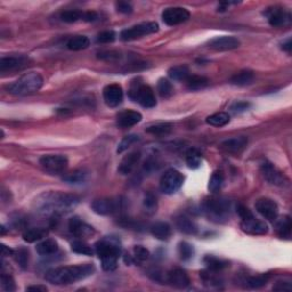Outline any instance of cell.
I'll return each instance as SVG.
<instances>
[{
  "label": "cell",
  "mask_w": 292,
  "mask_h": 292,
  "mask_svg": "<svg viewBox=\"0 0 292 292\" xmlns=\"http://www.w3.org/2000/svg\"><path fill=\"white\" fill-rule=\"evenodd\" d=\"M44 85V79L39 73L29 72L25 74L21 75L19 79L10 83L7 87L9 94L16 96H26L32 95L39 92Z\"/></svg>",
  "instance_id": "obj_4"
},
{
  "label": "cell",
  "mask_w": 292,
  "mask_h": 292,
  "mask_svg": "<svg viewBox=\"0 0 292 292\" xmlns=\"http://www.w3.org/2000/svg\"><path fill=\"white\" fill-rule=\"evenodd\" d=\"M69 231L79 239L89 238L95 234V229L90 225L86 224L85 221H82L79 217H73L69 220Z\"/></svg>",
  "instance_id": "obj_18"
},
{
  "label": "cell",
  "mask_w": 292,
  "mask_h": 292,
  "mask_svg": "<svg viewBox=\"0 0 292 292\" xmlns=\"http://www.w3.org/2000/svg\"><path fill=\"white\" fill-rule=\"evenodd\" d=\"M116 8L118 12L122 13V14H130L131 12H133V6H131L129 2H126V1L117 2Z\"/></svg>",
  "instance_id": "obj_52"
},
{
  "label": "cell",
  "mask_w": 292,
  "mask_h": 292,
  "mask_svg": "<svg viewBox=\"0 0 292 292\" xmlns=\"http://www.w3.org/2000/svg\"><path fill=\"white\" fill-rule=\"evenodd\" d=\"M98 57L100 60L104 61H109V62H113V61H118L120 58V54L116 53V51H105V53H99Z\"/></svg>",
  "instance_id": "obj_51"
},
{
  "label": "cell",
  "mask_w": 292,
  "mask_h": 292,
  "mask_svg": "<svg viewBox=\"0 0 292 292\" xmlns=\"http://www.w3.org/2000/svg\"><path fill=\"white\" fill-rule=\"evenodd\" d=\"M13 257H14V259H15V262L21 266V268L25 269L27 265H29L30 253L25 248H19V249L14 250Z\"/></svg>",
  "instance_id": "obj_38"
},
{
  "label": "cell",
  "mask_w": 292,
  "mask_h": 292,
  "mask_svg": "<svg viewBox=\"0 0 292 292\" xmlns=\"http://www.w3.org/2000/svg\"><path fill=\"white\" fill-rule=\"evenodd\" d=\"M236 211H238L239 216L241 217V219H246L253 216L251 210H250L249 208H246L245 206H243V204H240V206L236 207Z\"/></svg>",
  "instance_id": "obj_53"
},
{
  "label": "cell",
  "mask_w": 292,
  "mask_h": 292,
  "mask_svg": "<svg viewBox=\"0 0 292 292\" xmlns=\"http://www.w3.org/2000/svg\"><path fill=\"white\" fill-rule=\"evenodd\" d=\"M39 163L45 171L50 175H61L67 170L69 160L61 154H48L41 156Z\"/></svg>",
  "instance_id": "obj_9"
},
{
  "label": "cell",
  "mask_w": 292,
  "mask_h": 292,
  "mask_svg": "<svg viewBox=\"0 0 292 292\" xmlns=\"http://www.w3.org/2000/svg\"><path fill=\"white\" fill-rule=\"evenodd\" d=\"M103 97L106 105L110 107L119 106L123 100V90L118 83L107 85L103 90Z\"/></svg>",
  "instance_id": "obj_14"
},
{
  "label": "cell",
  "mask_w": 292,
  "mask_h": 292,
  "mask_svg": "<svg viewBox=\"0 0 292 292\" xmlns=\"http://www.w3.org/2000/svg\"><path fill=\"white\" fill-rule=\"evenodd\" d=\"M158 92L162 98H170L173 95L172 83L167 79H160L158 82Z\"/></svg>",
  "instance_id": "obj_41"
},
{
  "label": "cell",
  "mask_w": 292,
  "mask_h": 292,
  "mask_svg": "<svg viewBox=\"0 0 292 292\" xmlns=\"http://www.w3.org/2000/svg\"><path fill=\"white\" fill-rule=\"evenodd\" d=\"M94 272H95V267L92 264L63 266L48 270L45 279L56 286H67V284H72L87 279L93 275Z\"/></svg>",
  "instance_id": "obj_2"
},
{
  "label": "cell",
  "mask_w": 292,
  "mask_h": 292,
  "mask_svg": "<svg viewBox=\"0 0 292 292\" xmlns=\"http://www.w3.org/2000/svg\"><path fill=\"white\" fill-rule=\"evenodd\" d=\"M282 49L286 50L287 53H291V49H292V44H291V39L289 38L287 41H284L282 44Z\"/></svg>",
  "instance_id": "obj_58"
},
{
  "label": "cell",
  "mask_w": 292,
  "mask_h": 292,
  "mask_svg": "<svg viewBox=\"0 0 292 292\" xmlns=\"http://www.w3.org/2000/svg\"><path fill=\"white\" fill-rule=\"evenodd\" d=\"M92 209L94 213L102 215V216H106V215H112L118 211L120 207V202L117 200L109 199V197H104V199H97L93 201Z\"/></svg>",
  "instance_id": "obj_16"
},
{
  "label": "cell",
  "mask_w": 292,
  "mask_h": 292,
  "mask_svg": "<svg viewBox=\"0 0 292 292\" xmlns=\"http://www.w3.org/2000/svg\"><path fill=\"white\" fill-rule=\"evenodd\" d=\"M13 255H14V250L13 249H9L7 245L1 244V256H2V258H5V257L13 256Z\"/></svg>",
  "instance_id": "obj_56"
},
{
  "label": "cell",
  "mask_w": 292,
  "mask_h": 292,
  "mask_svg": "<svg viewBox=\"0 0 292 292\" xmlns=\"http://www.w3.org/2000/svg\"><path fill=\"white\" fill-rule=\"evenodd\" d=\"M167 281L177 289H185L190 286L191 281L185 270L182 268H173L167 274Z\"/></svg>",
  "instance_id": "obj_20"
},
{
  "label": "cell",
  "mask_w": 292,
  "mask_h": 292,
  "mask_svg": "<svg viewBox=\"0 0 292 292\" xmlns=\"http://www.w3.org/2000/svg\"><path fill=\"white\" fill-rule=\"evenodd\" d=\"M141 152L140 151H135L131 152L129 154L124 156V158L121 160L119 167H118V171H119L120 175H129L131 171L136 168V166L138 165L141 160Z\"/></svg>",
  "instance_id": "obj_21"
},
{
  "label": "cell",
  "mask_w": 292,
  "mask_h": 292,
  "mask_svg": "<svg viewBox=\"0 0 292 292\" xmlns=\"http://www.w3.org/2000/svg\"><path fill=\"white\" fill-rule=\"evenodd\" d=\"M291 218L289 216H283L276 222V233L281 239L289 240L291 238Z\"/></svg>",
  "instance_id": "obj_30"
},
{
  "label": "cell",
  "mask_w": 292,
  "mask_h": 292,
  "mask_svg": "<svg viewBox=\"0 0 292 292\" xmlns=\"http://www.w3.org/2000/svg\"><path fill=\"white\" fill-rule=\"evenodd\" d=\"M95 251L102 260V267L106 272H112L118 266L121 248L119 240L113 236H107L99 240L95 244Z\"/></svg>",
  "instance_id": "obj_3"
},
{
  "label": "cell",
  "mask_w": 292,
  "mask_h": 292,
  "mask_svg": "<svg viewBox=\"0 0 292 292\" xmlns=\"http://www.w3.org/2000/svg\"><path fill=\"white\" fill-rule=\"evenodd\" d=\"M37 252L40 256H51L58 251V243L53 239H46L38 243L36 246Z\"/></svg>",
  "instance_id": "obj_27"
},
{
  "label": "cell",
  "mask_w": 292,
  "mask_h": 292,
  "mask_svg": "<svg viewBox=\"0 0 292 292\" xmlns=\"http://www.w3.org/2000/svg\"><path fill=\"white\" fill-rule=\"evenodd\" d=\"M260 172L266 182H268L270 185L275 186H286L289 183V179L287 178L286 175L280 171L275 166L272 165L270 162H263L260 166Z\"/></svg>",
  "instance_id": "obj_10"
},
{
  "label": "cell",
  "mask_w": 292,
  "mask_h": 292,
  "mask_svg": "<svg viewBox=\"0 0 292 292\" xmlns=\"http://www.w3.org/2000/svg\"><path fill=\"white\" fill-rule=\"evenodd\" d=\"M250 106H251V104L248 102H235L232 104L229 109H231L232 112L234 113H242L244 112V111L249 110Z\"/></svg>",
  "instance_id": "obj_50"
},
{
  "label": "cell",
  "mask_w": 292,
  "mask_h": 292,
  "mask_svg": "<svg viewBox=\"0 0 292 292\" xmlns=\"http://www.w3.org/2000/svg\"><path fill=\"white\" fill-rule=\"evenodd\" d=\"M209 47L217 51H228L236 49L240 47V41L238 38L232 36H222L214 38L209 41Z\"/></svg>",
  "instance_id": "obj_17"
},
{
  "label": "cell",
  "mask_w": 292,
  "mask_h": 292,
  "mask_svg": "<svg viewBox=\"0 0 292 292\" xmlns=\"http://www.w3.org/2000/svg\"><path fill=\"white\" fill-rule=\"evenodd\" d=\"M47 229L44 227H31L23 232L22 238L27 243H33L44 239L47 235Z\"/></svg>",
  "instance_id": "obj_29"
},
{
  "label": "cell",
  "mask_w": 292,
  "mask_h": 292,
  "mask_svg": "<svg viewBox=\"0 0 292 292\" xmlns=\"http://www.w3.org/2000/svg\"><path fill=\"white\" fill-rule=\"evenodd\" d=\"M186 163L190 169H197L202 165V155L196 148H191L186 153Z\"/></svg>",
  "instance_id": "obj_34"
},
{
  "label": "cell",
  "mask_w": 292,
  "mask_h": 292,
  "mask_svg": "<svg viewBox=\"0 0 292 292\" xmlns=\"http://www.w3.org/2000/svg\"><path fill=\"white\" fill-rule=\"evenodd\" d=\"M89 45H90V40L86 36H75L70 38V39L68 40L67 47L68 49L70 50L79 51L88 48Z\"/></svg>",
  "instance_id": "obj_31"
},
{
  "label": "cell",
  "mask_w": 292,
  "mask_h": 292,
  "mask_svg": "<svg viewBox=\"0 0 292 292\" xmlns=\"http://www.w3.org/2000/svg\"><path fill=\"white\" fill-rule=\"evenodd\" d=\"M207 123L213 127H224L229 122V116L226 112H218L214 113L207 118Z\"/></svg>",
  "instance_id": "obj_36"
},
{
  "label": "cell",
  "mask_w": 292,
  "mask_h": 292,
  "mask_svg": "<svg viewBox=\"0 0 292 292\" xmlns=\"http://www.w3.org/2000/svg\"><path fill=\"white\" fill-rule=\"evenodd\" d=\"M71 250L75 253H80V255L85 256H92L94 253V250L89 244H87L82 240H76L71 243Z\"/></svg>",
  "instance_id": "obj_40"
},
{
  "label": "cell",
  "mask_w": 292,
  "mask_h": 292,
  "mask_svg": "<svg viewBox=\"0 0 292 292\" xmlns=\"http://www.w3.org/2000/svg\"><path fill=\"white\" fill-rule=\"evenodd\" d=\"M26 291H37V292H46L47 288L44 286H31L26 288Z\"/></svg>",
  "instance_id": "obj_57"
},
{
  "label": "cell",
  "mask_w": 292,
  "mask_h": 292,
  "mask_svg": "<svg viewBox=\"0 0 292 292\" xmlns=\"http://www.w3.org/2000/svg\"><path fill=\"white\" fill-rule=\"evenodd\" d=\"M256 210L257 213L269 221H275L279 217V207L275 201L268 197H262V199L256 201Z\"/></svg>",
  "instance_id": "obj_13"
},
{
  "label": "cell",
  "mask_w": 292,
  "mask_h": 292,
  "mask_svg": "<svg viewBox=\"0 0 292 292\" xmlns=\"http://www.w3.org/2000/svg\"><path fill=\"white\" fill-rule=\"evenodd\" d=\"M87 177H88V172L83 169H76L73 170L70 173L63 176V180L69 184H81L86 182Z\"/></svg>",
  "instance_id": "obj_35"
},
{
  "label": "cell",
  "mask_w": 292,
  "mask_h": 292,
  "mask_svg": "<svg viewBox=\"0 0 292 292\" xmlns=\"http://www.w3.org/2000/svg\"><path fill=\"white\" fill-rule=\"evenodd\" d=\"M224 184V175L220 171H215L208 184V189L211 193H217Z\"/></svg>",
  "instance_id": "obj_42"
},
{
  "label": "cell",
  "mask_w": 292,
  "mask_h": 292,
  "mask_svg": "<svg viewBox=\"0 0 292 292\" xmlns=\"http://www.w3.org/2000/svg\"><path fill=\"white\" fill-rule=\"evenodd\" d=\"M129 97L145 109H152L156 105L154 92L151 87L141 82H134L129 90Z\"/></svg>",
  "instance_id": "obj_6"
},
{
  "label": "cell",
  "mask_w": 292,
  "mask_h": 292,
  "mask_svg": "<svg viewBox=\"0 0 292 292\" xmlns=\"http://www.w3.org/2000/svg\"><path fill=\"white\" fill-rule=\"evenodd\" d=\"M143 208L146 214L153 215L156 213V209H158V201H156V196L154 194L148 192L145 194V197L143 200Z\"/></svg>",
  "instance_id": "obj_39"
},
{
  "label": "cell",
  "mask_w": 292,
  "mask_h": 292,
  "mask_svg": "<svg viewBox=\"0 0 292 292\" xmlns=\"http://www.w3.org/2000/svg\"><path fill=\"white\" fill-rule=\"evenodd\" d=\"M83 21L86 22H94V21L98 20V14L95 12H86L83 13Z\"/></svg>",
  "instance_id": "obj_55"
},
{
  "label": "cell",
  "mask_w": 292,
  "mask_h": 292,
  "mask_svg": "<svg viewBox=\"0 0 292 292\" xmlns=\"http://www.w3.org/2000/svg\"><path fill=\"white\" fill-rule=\"evenodd\" d=\"M186 85L190 90H200L206 88L209 85V80L206 76L190 75L186 80Z\"/></svg>",
  "instance_id": "obj_33"
},
{
  "label": "cell",
  "mask_w": 292,
  "mask_h": 292,
  "mask_svg": "<svg viewBox=\"0 0 292 292\" xmlns=\"http://www.w3.org/2000/svg\"><path fill=\"white\" fill-rule=\"evenodd\" d=\"M204 265L207 266V268L209 270H213V272H221L222 269L227 268L229 267V262L220 258H217L215 256H206L203 259Z\"/></svg>",
  "instance_id": "obj_28"
},
{
  "label": "cell",
  "mask_w": 292,
  "mask_h": 292,
  "mask_svg": "<svg viewBox=\"0 0 292 292\" xmlns=\"http://www.w3.org/2000/svg\"><path fill=\"white\" fill-rule=\"evenodd\" d=\"M168 75L175 81H186L190 76V70L186 65H177L169 69Z\"/></svg>",
  "instance_id": "obj_32"
},
{
  "label": "cell",
  "mask_w": 292,
  "mask_h": 292,
  "mask_svg": "<svg viewBox=\"0 0 292 292\" xmlns=\"http://www.w3.org/2000/svg\"><path fill=\"white\" fill-rule=\"evenodd\" d=\"M190 16L191 14L189 10L183 7H170L162 12V21L169 26L178 25L180 23L186 22Z\"/></svg>",
  "instance_id": "obj_12"
},
{
  "label": "cell",
  "mask_w": 292,
  "mask_h": 292,
  "mask_svg": "<svg viewBox=\"0 0 292 292\" xmlns=\"http://www.w3.org/2000/svg\"><path fill=\"white\" fill-rule=\"evenodd\" d=\"M142 114L137 111L126 110L117 116V124L120 128H130L141 122Z\"/></svg>",
  "instance_id": "obj_22"
},
{
  "label": "cell",
  "mask_w": 292,
  "mask_h": 292,
  "mask_svg": "<svg viewBox=\"0 0 292 292\" xmlns=\"http://www.w3.org/2000/svg\"><path fill=\"white\" fill-rule=\"evenodd\" d=\"M80 199L73 194L48 192L36 200L37 211L46 217H57L67 215L79 204Z\"/></svg>",
  "instance_id": "obj_1"
},
{
  "label": "cell",
  "mask_w": 292,
  "mask_h": 292,
  "mask_svg": "<svg viewBox=\"0 0 292 292\" xmlns=\"http://www.w3.org/2000/svg\"><path fill=\"white\" fill-rule=\"evenodd\" d=\"M83 19V12L76 9L65 10L61 14V20L65 23H74Z\"/></svg>",
  "instance_id": "obj_44"
},
{
  "label": "cell",
  "mask_w": 292,
  "mask_h": 292,
  "mask_svg": "<svg viewBox=\"0 0 292 292\" xmlns=\"http://www.w3.org/2000/svg\"><path fill=\"white\" fill-rule=\"evenodd\" d=\"M116 37L117 34L112 30L103 31V32H100L98 36L96 37V41L98 44H110L116 40Z\"/></svg>",
  "instance_id": "obj_49"
},
{
  "label": "cell",
  "mask_w": 292,
  "mask_h": 292,
  "mask_svg": "<svg viewBox=\"0 0 292 292\" xmlns=\"http://www.w3.org/2000/svg\"><path fill=\"white\" fill-rule=\"evenodd\" d=\"M253 80H255V73L250 70H242L232 76L231 83L234 86L244 87L251 85Z\"/></svg>",
  "instance_id": "obj_25"
},
{
  "label": "cell",
  "mask_w": 292,
  "mask_h": 292,
  "mask_svg": "<svg viewBox=\"0 0 292 292\" xmlns=\"http://www.w3.org/2000/svg\"><path fill=\"white\" fill-rule=\"evenodd\" d=\"M203 209L209 220L225 222L231 215V202L225 199H210L204 202Z\"/></svg>",
  "instance_id": "obj_5"
},
{
  "label": "cell",
  "mask_w": 292,
  "mask_h": 292,
  "mask_svg": "<svg viewBox=\"0 0 292 292\" xmlns=\"http://www.w3.org/2000/svg\"><path fill=\"white\" fill-rule=\"evenodd\" d=\"M178 253L183 260H189L194 255V249L187 242H180L178 245Z\"/></svg>",
  "instance_id": "obj_48"
},
{
  "label": "cell",
  "mask_w": 292,
  "mask_h": 292,
  "mask_svg": "<svg viewBox=\"0 0 292 292\" xmlns=\"http://www.w3.org/2000/svg\"><path fill=\"white\" fill-rule=\"evenodd\" d=\"M269 276L268 275H258V276H252L248 279L246 281V284L248 287L251 288V289H260L264 286H266L267 282H268Z\"/></svg>",
  "instance_id": "obj_46"
},
{
  "label": "cell",
  "mask_w": 292,
  "mask_h": 292,
  "mask_svg": "<svg viewBox=\"0 0 292 292\" xmlns=\"http://www.w3.org/2000/svg\"><path fill=\"white\" fill-rule=\"evenodd\" d=\"M274 291H291L292 290V286L291 282H277L275 286L273 287Z\"/></svg>",
  "instance_id": "obj_54"
},
{
  "label": "cell",
  "mask_w": 292,
  "mask_h": 292,
  "mask_svg": "<svg viewBox=\"0 0 292 292\" xmlns=\"http://www.w3.org/2000/svg\"><path fill=\"white\" fill-rule=\"evenodd\" d=\"M172 124L168 122H162V123H156L154 126H149L146 128V131L148 134L155 135V136H165V135H168L170 131L172 130Z\"/></svg>",
  "instance_id": "obj_37"
},
{
  "label": "cell",
  "mask_w": 292,
  "mask_h": 292,
  "mask_svg": "<svg viewBox=\"0 0 292 292\" xmlns=\"http://www.w3.org/2000/svg\"><path fill=\"white\" fill-rule=\"evenodd\" d=\"M151 233L153 236H155L158 240H161V241H167V240L170 239V236L172 234L171 226L167 222L160 221L155 222L151 226Z\"/></svg>",
  "instance_id": "obj_24"
},
{
  "label": "cell",
  "mask_w": 292,
  "mask_h": 292,
  "mask_svg": "<svg viewBox=\"0 0 292 292\" xmlns=\"http://www.w3.org/2000/svg\"><path fill=\"white\" fill-rule=\"evenodd\" d=\"M184 180L185 178L178 170L169 169L163 173L161 179H160V190L162 193L171 195L183 186Z\"/></svg>",
  "instance_id": "obj_8"
},
{
  "label": "cell",
  "mask_w": 292,
  "mask_h": 292,
  "mask_svg": "<svg viewBox=\"0 0 292 292\" xmlns=\"http://www.w3.org/2000/svg\"><path fill=\"white\" fill-rule=\"evenodd\" d=\"M1 288L2 290L7 292H12L16 290V284L13 276L10 275V274L5 273L3 270L1 272Z\"/></svg>",
  "instance_id": "obj_47"
},
{
  "label": "cell",
  "mask_w": 292,
  "mask_h": 292,
  "mask_svg": "<svg viewBox=\"0 0 292 292\" xmlns=\"http://www.w3.org/2000/svg\"><path fill=\"white\" fill-rule=\"evenodd\" d=\"M176 226L180 232L189 235H194L197 233V226L192 219L186 216H179L176 218Z\"/></svg>",
  "instance_id": "obj_26"
},
{
  "label": "cell",
  "mask_w": 292,
  "mask_h": 292,
  "mask_svg": "<svg viewBox=\"0 0 292 292\" xmlns=\"http://www.w3.org/2000/svg\"><path fill=\"white\" fill-rule=\"evenodd\" d=\"M159 31V24L156 22H143L121 31L120 39L122 41H131L136 40L138 38L153 34Z\"/></svg>",
  "instance_id": "obj_7"
},
{
  "label": "cell",
  "mask_w": 292,
  "mask_h": 292,
  "mask_svg": "<svg viewBox=\"0 0 292 292\" xmlns=\"http://www.w3.org/2000/svg\"><path fill=\"white\" fill-rule=\"evenodd\" d=\"M264 15L267 17L268 23L274 27L286 26L291 22V14L280 6L269 7L264 12Z\"/></svg>",
  "instance_id": "obj_11"
},
{
  "label": "cell",
  "mask_w": 292,
  "mask_h": 292,
  "mask_svg": "<svg viewBox=\"0 0 292 292\" xmlns=\"http://www.w3.org/2000/svg\"><path fill=\"white\" fill-rule=\"evenodd\" d=\"M138 141H140V136H138V135H135V134L128 135V136L123 137L122 141L120 142L119 145H118L117 153H119V154H120V153L127 151V149L129 148L131 145L137 143Z\"/></svg>",
  "instance_id": "obj_45"
},
{
  "label": "cell",
  "mask_w": 292,
  "mask_h": 292,
  "mask_svg": "<svg viewBox=\"0 0 292 292\" xmlns=\"http://www.w3.org/2000/svg\"><path fill=\"white\" fill-rule=\"evenodd\" d=\"M240 226H241V229L243 232L250 235H265L268 232V226H267V224L255 218V216L242 219Z\"/></svg>",
  "instance_id": "obj_15"
},
{
  "label": "cell",
  "mask_w": 292,
  "mask_h": 292,
  "mask_svg": "<svg viewBox=\"0 0 292 292\" xmlns=\"http://www.w3.org/2000/svg\"><path fill=\"white\" fill-rule=\"evenodd\" d=\"M131 258H133L134 264H141L146 262L149 258V252L148 250L144 248L142 245H136L134 246L133 249V255H131Z\"/></svg>",
  "instance_id": "obj_43"
},
{
  "label": "cell",
  "mask_w": 292,
  "mask_h": 292,
  "mask_svg": "<svg viewBox=\"0 0 292 292\" xmlns=\"http://www.w3.org/2000/svg\"><path fill=\"white\" fill-rule=\"evenodd\" d=\"M29 57L24 55H19V56H7L2 57L0 60V71H15L21 70V69L26 68L29 65Z\"/></svg>",
  "instance_id": "obj_19"
},
{
  "label": "cell",
  "mask_w": 292,
  "mask_h": 292,
  "mask_svg": "<svg viewBox=\"0 0 292 292\" xmlns=\"http://www.w3.org/2000/svg\"><path fill=\"white\" fill-rule=\"evenodd\" d=\"M248 145V137L238 136L225 140L220 143V148L227 153H240Z\"/></svg>",
  "instance_id": "obj_23"
}]
</instances>
